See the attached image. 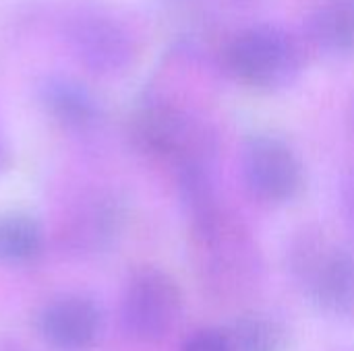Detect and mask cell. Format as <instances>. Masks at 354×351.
Returning a JSON list of instances; mask_svg holds the SVG:
<instances>
[{"label": "cell", "instance_id": "14", "mask_svg": "<svg viewBox=\"0 0 354 351\" xmlns=\"http://www.w3.org/2000/svg\"><path fill=\"white\" fill-rule=\"evenodd\" d=\"M342 213L346 225L354 232V170L342 184Z\"/></svg>", "mask_w": 354, "mask_h": 351}, {"label": "cell", "instance_id": "11", "mask_svg": "<svg viewBox=\"0 0 354 351\" xmlns=\"http://www.w3.org/2000/svg\"><path fill=\"white\" fill-rule=\"evenodd\" d=\"M46 246L44 228L35 217L21 211H0V263L27 265L41 257Z\"/></svg>", "mask_w": 354, "mask_h": 351}, {"label": "cell", "instance_id": "15", "mask_svg": "<svg viewBox=\"0 0 354 351\" xmlns=\"http://www.w3.org/2000/svg\"><path fill=\"white\" fill-rule=\"evenodd\" d=\"M0 351H27L19 341L10 337H0Z\"/></svg>", "mask_w": 354, "mask_h": 351}, {"label": "cell", "instance_id": "9", "mask_svg": "<svg viewBox=\"0 0 354 351\" xmlns=\"http://www.w3.org/2000/svg\"><path fill=\"white\" fill-rule=\"evenodd\" d=\"M37 99L44 112L66 130H89L100 120L95 97L83 83L71 77H46L37 87Z\"/></svg>", "mask_w": 354, "mask_h": 351}, {"label": "cell", "instance_id": "12", "mask_svg": "<svg viewBox=\"0 0 354 351\" xmlns=\"http://www.w3.org/2000/svg\"><path fill=\"white\" fill-rule=\"evenodd\" d=\"M228 331L232 351H288L286 327L268 314H245Z\"/></svg>", "mask_w": 354, "mask_h": 351}, {"label": "cell", "instance_id": "16", "mask_svg": "<svg viewBox=\"0 0 354 351\" xmlns=\"http://www.w3.org/2000/svg\"><path fill=\"white\" fill-rule=\"evenodd\" d=\"M8 166H10V155H8V149H6V145H4V141L0 137V172L6 170Z\"/></svg>", "mask_w": 354, "mask_h": 351}, {"label": "cell", "instance_id": "7", "mask_svg": "<svg viewBox=\"0 0 354 351\" xmlns=\"http://www.w3.org/2000/svg\"><path fill=\"white\" fill-rule=\"evenodd\" d=\"M66 39L77 60L95 74H118L135 58V39L104 10H81L66 21Z\"/></svg>", "mask_w": 354, "mask_h": 351}, {"label": "cell", "instance_id": "4", "mask_svg": "<svg viewBox=\"0 0 354 351\" xmlns=\"http://www.w3.org/2000/svg\"><path fill=\"white\" fill-rule=\"evenodd\" d=\"M288 271L319 310L344 314L354 306V254L324 228L305 225L290 238Z\"/></svg>", "mask_w": 354, "mask_h": 351}, {"label": "cell", "instance_id": "10", "mask_svg": "<svg viewBox=\"0 0 354 351\" xmlns=\"http://www.w3.org/2000/svg\"><path fill=\"white\" fill-rule=\"evenodd\" d=\"M305 37L334 56L354 54V0H313L305 12Z\"/></svg>", "mask_w": 354, "mask_h": 351}, {"label": "cell", "instance_id": "8", "mask_svg": "<svg viewBox=\"0 0 354 351\" xmlns=\"http://www.w3.org/2000/svg\"><path fill=\"white\" fill-rule=\"evenodd\" d=\"M35 327L41 341L54 351H87L102 335L104 317L89 296L62 294L44 304Z\"/></svg>", "mask_w": 354, "mask_h": 351}, {"label": "cell", "instance_id": "6", "mask_svg": "<svg viewBox=\"0 0 354 351\" xmlns=\"http://www.w3.org/2000/svg\"><path fill=\"white\" fill-rule=\"evenodd\" d=\"M241 174L247 192L261 205L284 207L305 190V168L290 145L272 134H255L245 143Z\"/></svg>", "mask_w": 354, "mask_h": 351}, {"label": "cell", "instance_id": "1", "mask_svg": "<svg viewBox=\"0 0 354 351\" xmlns=\"http://www.w3.org/2000/svg\"><path fill=\"white\" fill-rule=\"evenodd\" d=\"M189 213V244L195 273L209 296L234 302L261 279V252L251 230L218 199Z\"/></svg>", "mask_w": 354, "mask_h": 351}, {"label": "cell", "instance_id": "3", "mask_svg": "<svg viewBox=\"0 0 354 351\" xmlns=\"http://www.w3.org/2000/svg\"><path fill=\"white\" fill-rule=\"evenodd\" d=\"M220 66L243 87L280 91L307 66V48L299 33L276 23H255L234 31L220 48Z\"/></svg>", "mask_w": 354, "mask_h": 351}, {"label": "cell", "instance_id": "13", "mask_svg": "<svg viewBox=\"0 0 354 351\" xmlns=\"http://www.w3.org/2000/svg\"><path fill=\"white\" fill-rule=\"evenodd\" d=\"M180 351H232V343L226 329H199L185 339Z\"/></svg>", "mask_w": 354, "mask_h": 351}, {"label": "cell", "instance_id": "5", "mask_svg": "<svg viewBox=\"0 0 354 351\" xmlns=\"http://www.w3.org/2000/svg\"><path fill=\"white\" fill-rule=\"evenodd\" d=\"M183 290L160 267H139L131 273L120 296V327L139 343H158L178 325Z\"/></svg>", "mask_w": 354, "mask_h": 351}, {"label": "cell", "instance_id": "2", "mask_svg": "<svg viewBox=\"0 0 354 351\" xmlns=\"http://www.w3.org/2000/svg\"><path fill=\"white\" fill-rule=\"evenodd\" d=\"M133 147L170 170L176 182L212 174L216 141L207 124L191 110L168 99H145L129 120Z\"/></svg>", "mask_w": 354, "mask_h": 351}]
</instances>
